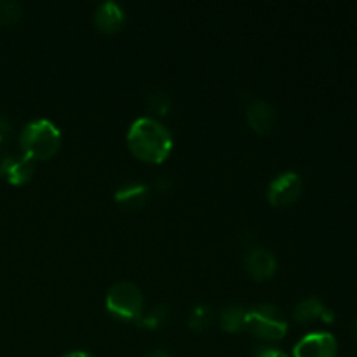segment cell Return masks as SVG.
Wrapping results in <instances>:
<instances>
[{
    "instance_id": "6da1fadb",
    "label": "cell",
    "mask_w": 357,
    "mask_h": 357,
    "mask_svg": "<svg viewBox=\"0 0 357 357\" xmlns=\"http://www.w3.org/2000/svg\"><path fill=\"white\" fill-rule=\"evenodd\" d=\"M128 145L138 159L145 162H162L173 149L171 132L153 117L135 121L128 132Z\"/></svg>"
},
{
    "instance_id": "7a4b0ae2",
    "label": "cell",
    "mask_w": 357,
    "mask_h": 357,
    "mask_svg": "<svg viewBox=\"0 0 357 357\" xmlns=\"http://www.w3.org/2000/svg\"><path fill=\"white\" fill-rule=\"evenodd\" d=\"M61 145V132L47 119H38L24 126L20 136L23 155L30 160L51 159Z\"/></svg>"
},
{
    "instance_id": "3957f363",
    "label": "cell",
    "mask_w": 357,
    "mask_h": 357,
    "mask_svg": "<svg viewBox=\"0 0 357 357\" xmlns=\"http://www.w3.org/2000/svg\"><path fill=\"white\" fill-rule=\"evenodd\" d=\"M244 330L255 337L267 342H278L284 338L288 331V323L281 310L275 305H257L246 310Z\"/></svg>"
},
{
    "instance_id": "277c9868",
    "label": "cell",
    "mask_w": 357,
    "mask_h": 357,
    "mask_svg": "<svg viewBox=\"0 0 357 357\" xmlns=\"http://www.w3.org/2000/svg\"><path fill=\"white\" fill-rule=\"evenodd\" d=\"M107 309L119 319L138 321L143 314V295L132 282H117L107 293Z\"/></svg>"
},
{
    "instance_id": "5b68a950",
    "label": "cell",
    "mask_w": 357,
    "mask_h": 357,
    "mask_svg": "<svg viewBox=\"0 0 357 357\" xmlns=\"http://www.w3.org/2000/svg\"><path fill=\"white\" fill-rule=\"evenodd\" d=\"M302 178L293 171L279 174L278 178L271 181L267 190L268 202L272 206H289L300 197L302 194Z\"/></svg>"
},
{
    "instance_id": "8992f818",
    "label": "cell",
    "mask_w": 357,
    "mask_h": 357,
    "mask_svg": "<svg viewBox=\"0 0 357 357\" xmlns=\"http://www.w3.org/2000/svg\"><path fill=\"white\" fill-rule=\"evenodd\" d=\"M295 357H337V340L331 333H310L293 349Z\"/></svg>"
},
{
    "instance_id": "52a82bcc",
    "label": "cell",
    "mask_w": 357,
    "mask_h": 357,
    "mask_svg": "<svg viewBox=\"0 0 357 357\" xmlns=\"http://www.w3.org/2000/svg\"><path fill=\"white\" fill-rule=\"evenodd\" d=\"M33 160L26 157L3 155L0 157V178L9 181L10 185H24L33 176Z\"/></svg>"
},
{
    "instance_id": "ba28073f",
    "label": "cell",
    "mask_w": 357,
    "mask_h": 357,
    "mask_svg": "<svg viewBox=\"0 0 357 357\" xmlns=\"http://www.w3.org/2000/svg\"><path fill=\"white\" fill-rule=\"evenodd\" d=\"M244 265H246V272L257 281H265V279L272 278L278 268V260L274 255L264 248H255L244 258Z\"/></svg>"
},
{
    "instance_id": "9c48e42d",
    "label": "cell",
    "mask_w": 357,
    "mask_h": 357,
    "mask_svg": "<svg viewBox=\"0 0 357 357\" xmlns=\"http://www.w3.org/2000/svg\"><path fill=\"white\" fill-rule=\"evenodd\" d=\"M115 201L128 211L142 209L150 201V187L139 181H126L115 192Z\"/></svg>"
},
{
    "instance_id": "30bf717a",
    "label": "cell",
    "mask_w": 357,
    "mask_h": 357,
    "mask_svg": "<svg viewBox=\"0 0 357 357\" xmlns=\"http://www.w3.org/2000/svg\"><path fill=\"white\" fill-rule=\"evenodd\" d=\"M246 117L250 126L258 135H268L275 124V110L264 100H253L248 105Z\"/></svg>"
},
{
    "instance_id": "8fae6325",
    "label": "cell",
    "mask_w": 357,
    "mask_h": 357,
    "mask_svg": "<svg viewBox=\"0 0 357 357\" xmlns=\"http://www.w3.org/2000/svg\"><path fill=\"white\" fill-rule=\"evenodd\" d=\"M94 23L105 33H114L124 24V10L115 2H103L94 13Z\"/></svg>"
},
{
    "instance_id": "7c38bea8",
    "label": "cell",
    "mask_w": 357,
    "mask_h": 357,
    "mask_svg": "<svg viewBox=\"0 0 357 357\" xmlns=\"http://www.w3.org/2000/svg\"><path fill=\"white\" fill-rule=\"evenodd\" d=\"M317 317L323 319L324 323H333V317H335V314L331 312V310L328 309V307L324 305L317 296H309V298L302 300V302L296 305L295 319L298 321V323L302 324L310 323V321L317 319Z\"/></svg>"
},
{
    "instance_id": "4fadbf2b",
    "label": "cell",
    "mask_w": 357,
    "mask_h": 357,
    "mask_svg": "<svg viewBox=\"0 0 357 357\" xmlns=\"http://www.w3.org/2000/svg\"><path fill=\"white\" fill-rule=\"evenodd\" d=\"M244 317H246V310L237 305H230L220 312V324L229 333H239L244 330Z\"/></svg>"
},
{
    "instance_id": "5bb4252c",
    "label": "cell",
    "mask_w": 357,
    "mask_h": 357,
    "mask_svg": "<svg viewBox=\"0 0 357 357\" xmlns=\"http://www.w3.org/2000/svg\"><path fill=\"white\" fill-rule=\"evenodd\" d=\"M215 323V312L211 310V307L208 305H197L190 312V328L194 331H206L211 328V324Z\"/></svg>"
},
{
    "instance_id": "9a60e30c",
    "label": "cell",
    "mask_w": 357,
    "mask_h": 357,
    "mask_svg": "<svg viewBox=\"0 0 357 357\" xmlns=\"http://www.w3.org/2000/svg\"><path fill=\"white\" fill-rule=\"evenodd\" d=\"M169 319V309L166 305H157L150 310L149 314H145L138 319V324L143 328H149V330H155V328L166 324V321Z\"/></svg>"
},
{
    "instance_id": "2e32d148",
    "label": "cell",
    "mask_w": 357,
    "mask_h": 357,
    "mask_svg": "<svg viewBox=\"0 0 357 357\" xmlns=\"http://www.w3.org/2000/svg\"><path fill=\"white\" fill-rule=\"evenodd\" d=\"M146 105L157 115H166L171 108V98L162 89H152L146 96Z\"/></svg>"
},
{
    "instance_id": "e0dca14e",
    "label": "cell",
    "mask_w": 357,
    "mask_h": 357,
    "mask_svg": "<svg viewBox=\"0 0 357 357\" xmlns=\"http://www.w3.org/2000/svg\"><path fill=\"white\" fill-rule=\"evenodd\" d=\"M21 17V6L13 0H0V24L9 26L17 23Z\"/></svg>"
},
{
    "instance_id": "ac0fdd59",
    "label": "cell",
    "mask_w": 357,
    "mask_h": 357,
    "mask_svg": "<svg viewBox=\"0 0 357 357\" xmlns=\"http://www.w3.org/2000/svg\"><path fill=\"white\" fill-rule=\"evenodd\" d=\"M10 136H13V126L7 121V117L0 115V145L9 142Z\"/></svg>"
},
{
    "instance_id": "d6986e66",
    "label": "cell",
    "mask_w": 357,
    "mask_h": 357,
    "mask_svg": "<svg viewBox=\"0 0 357 357\" xmlns=\"http://www.w3.org/2000/svg\"><path fill=\"white\" fill-rule=\"evenodd\" d=\"M255 357H288L282 351L272 347H261L255 352Z\"/></svg>"
},
{
    "instance_id": "ffe728a7",
    "label": "cell",
    "mask_w": 357,
    "mask_h": 357,
    "mask_svg": "<svg viewBox=\"0 0 357 357\" xmlns=\"http://www.w3.org/2000/svg\"><path fill=\"white\" fill-rule=\"evenodd\" d=\"M145 357H171V354L166 351H152V352H149Z\"/></svg>"
},
{
    "instance_id": "44dd1931",
    "label": "cell",
    "mask_w": 357,
    "mask_h": 357,
    "mask_svg": "<svg viewBox=\"0 0 357 357\" xmlns=\"http://www.w3.org/2000/svg\"><path fill=\"white\" fill-rule=\"evenodd\" d=\"M63 357H94V356L89 354V352L77 351V352H70V354H66V356H63Z\"/></svg>"
},
{
    "instance_id": "7402d4cb",
    "label": "cell",
    "mask_w": 357,
    "mask_h": 357,
    "mask_svg": "<svg viewBox=\"0 0 357 357\" xmlns=\"http://www.w3.org/2000/svg\"><path fill=\"white\" fill-rule=\"evenodd\" d=\"M354 333H356V338H357V319H356V323H354Z\"/></svg>"
}]
</instances>
